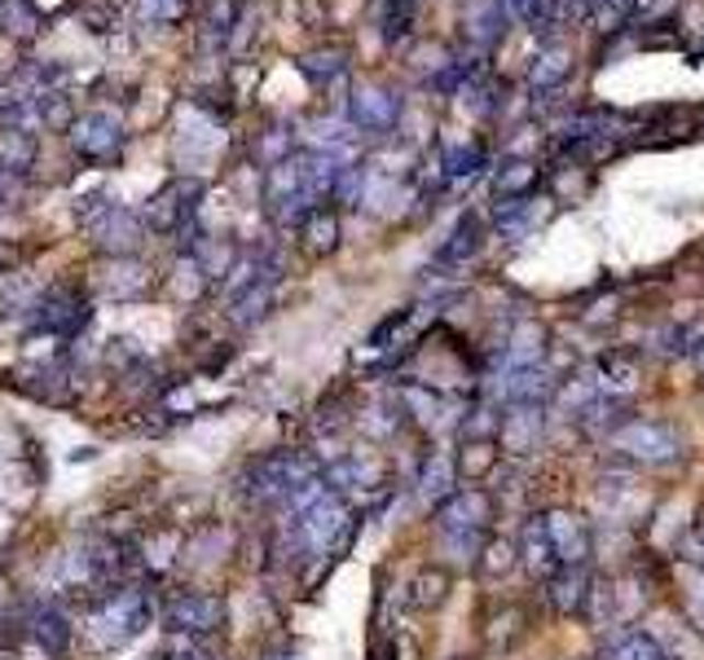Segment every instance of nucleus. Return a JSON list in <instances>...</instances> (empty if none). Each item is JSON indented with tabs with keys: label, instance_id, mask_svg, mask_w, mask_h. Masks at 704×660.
<instances>
[{
	"label": "nucleus",
	"instance_id": "c85d7f7f",
	"mask_svg": "<svg viewBox=\"0 0 704 660\" xmlns=\"http://www.w3.org/2000/svg\"><path fill=\"white\" fill-rule=\"evenodd\" d=\"M463 441H493L498 436V414L493 410H472L463 423H458Z\"/></svg>",
	"mask_w": 704,
	"mask_h": 660
},
{
	"label": "nucleus",
	"instance_id": "72a5a7b5",
	"mask_svg": "<svg viewBox=\"0 0 704 660\" xmlns=\"http://www.w3.org/2000/svg\"><path fill=\"white\" fill-rule=\"evenodd\" d=\"M19 264V251L14 247H0V273H10Z\"/></svg>",
	"mask_w": 704,
	"mask_h": 660
},
{
	"label": "nucleus",
	"instance_id": "9b49d317",
	"mask_svg": "<svg viewBox=\"0 0 704 660\" xmlns=\"http://www.w3.org/2000/svg\"><path fill=\"white\" fill-rule=\"evenodd\" d=\"M36 321L54 335H76V330L89 321V299L76 286H58L45 299H36Z\"/></svg>",
	"mask_w": 704,
	"mask_h": 660
},
{
	"label": "nucleus",
	"instance_id": "9d476101",
	"mask_svg": "<svg viewBox=\"0 0 704 660\" xmlns=\"http://www.w3.org/2000/svg\"><path fill=\"white\" fill-rule=\"evenodd\" d=\"M546 436V414L542 406H507V414H498V450L507 454H533Z\"/></svg>",
	"mask_w": 704,
	"mask_h": 660
},
{
	"label": "nucleus",
	"instance_id": "412c9836",
	"mask_svg": "<svg viewBox=\"0 0 704 660\" xmlns=\"http://www.w3.org/2000/svg\"><path fill=\"white\" fill-rule=\"evenodd\" d=\"M299 229H304V242H308L317 255H326V251H334V242H339V212H334V207H308Z\"/></svg>",
	"mask_w": 704,
	"mask_h": 660
},
{
	"label": "nucleus",
	"instance_id": "bb28decb",
	"mask_svg": "<svg viewBox=\"0 0 704 660\" xmlns=\"http://www.w3.org/2000/svg\"><path fill=\"white\" fill-rule=\"evenodd\" d=\"M36 159V146L23 133H5L0 137V172H23Z\"/></svg>",
	"mask_w": 704,
	"mask_h": 660
},
{
	"label": "nucleus",
	"instance_id": "2f4dec72",
	"mask_svg": "<svg viewBox=\"0 0 704 660\" xmlns=\"http://www.w3.org/2000/svg\"><path fill=\"white\" fill-rule=\"evenodd\" d=\"M686 555H691V564H700V568H704V507H700V515H695V524H691Z\"/></svg>",
	"mask_w": 704,
	"mask_h": 660
},
{
	"label": "nucleus",
	"instance_id": "a878e982",
	"mask_svg": "<svg viewBox=\"0 0 704 660\" xmlns=\"http://www.w3.org/2000/svg\"><path fill=\"white\" fill-rule=\"evenodd\" d=\"M476 247H480V220H476V216H463V220H458V229L450 234V242H445L441 260H445V264H458V260H467Z\"/></svg>",
	"mask_w": 704,
	"mask_h": 660
},
{
	"label": "nucleus",
	"instance_id": "7ed1b4c3",
	"mask_svg": "<svg viewBox=\"0 0 704 660\" xmlns=\"http://www.w3.org/2000/svg\"><path fill=\"white\" fill-rule=\"evenodd\" d=\"M542 524H546V542L555 550V564L559 568H586V559L594 550L590 520L577 515V511H550V515H542Z\"/></svg>",
	"mask_w": 704,
	"mask_h": 660
},
{
	"label": "nucleus",
	"instance_id": "4be33fe9",
	"mask_svg": "<svg viewBox=\"0 0 704 660\" xmlns=\"http://www.w3.org/2000/svg\"><path fill=\"white\" fill-rule=\"evenodd\" d=\"M273 282H277V273H269V277H260L256 286H247L242 295H234V308H229V317H234V326H256L264 312H269V299H273Z\"/></svg>",
	"mask_w": 704,
	"mask_h": 660
},
{
	"label": "nucleus",
	"instance_id": "7c9ffc66",
	"mask_svg": "<svg viewBox=\"0 0 704 660\" xmlns=\"http://www.w3.org/2000/svg\"><path fill=\"white\" fill-rule=\"evenodd\" d=\"M406 321H410V308H401V312H393L388 321H379V326L371 330V344H375V349H384V340H393V335H397V330H401Z\"/></svg>",
	"mask_w": 704,
	"mask_h": 660
},
{
	"label": "nucleus",
	"instance_id": "e433bc0d",
	"mask_svg": "<svg viewBox=\"0 0 704 660\" xmlns=\"http://www.w3.org/2000/svg\"><path fill=\"white\" fill-rule=\"evenodd\" d=\"M269 660H291V656H282V651H273V656H269Z\"/></svg>",
	"mask_w": 704,
	"mask_h": 660
},
{
	"label": "nucleus",
	"instance_id": "b1692460",
	"mask_svg": "<svg viewBox=\"0 0 704 660\" xmlns=\"http://www.w3.org/2000/svg\"><path fill=\"white\" fill-rule=\"evenodd\" d=\"M476 564H480V572H485V577H507V572H515L520 550H515V542H511V537H485V546H480Z\"/></svg>",
	"mask_w": 704,
	"mask_h": 660
},
{
	"label": "nucleus",
	"instance_id": "6e6552de",
	"mask_svg": "<svg viewBox=\"0 0 704 660\" xmlns=\"http://www.w3.org/2000/svg\"><path fill=\"white\" fill-rule=\"evenodd\" d=\"M643 634L651 638V647L665 660H704V629L695 621L682 616H656L643 625Z\"/></svg>",
	"mask_w": 704,
	"mask_h": 660
},
{
	"label": "nucleus",
	"instance_id": "0eeeda50",
	"mask_svg": "<svg viewBox=\"0 0 704 660\" xmlns=\"http://www.w3.org/2000/svg\"><path fill=\"white\" fill-rule=\"evenodd\" d=\"M198 198L203 185L198 181H172L155 203H150V225L168 229V234H190L198 220Z\"/></svg>",
	"mask_w": 704,
	"mask_h": 660
},
{
	"label": "nucleus",
	"instance_id": "f8f14e48",
	"mask_svg": "<svg viewBox=\"0 0 704 660\" xmlns=\"http://www.w3.org/2000/svg\"><path fill=\"white\" fill-rule=\"evenodd\" d=\"M550 392H555V379L542 366H511L498 379V397L507 406H542Z\"/></svg>",
	"mask_w": 704,
	"mask_h": 660
},
{
	"label": "nucleus",
	"instance_id": "423d86ee",
	"mask_svg": "<svg viewBox=\"0 0 704 660\" xmlns=\"http://www.w3.org/2000/svg\"><path fill=\"white\" fill-rule=\"evenodd\" d=\"M343 528H348V507H343L339 493H330V489H326L313 507H304V511L295 515V533L304 537L308 550H330Z\"/></svg>",
	"mask_w": 704,
	"mask_h": 660
},
{
	"label": "nucleus",
	"instance_id": "4468645a",
	"mask_svg": "<svg viewBox=\"0 0 704 660\" xmlns=\"http://www.w3.org/2000/svg\"><path fill=\"white\" fill-rule=\"evenodd\" d=\"M450 590H454V572H450V568L428 564V568H419V572L410 577L406 599H410V607H419V612H436V607H445Z\"/></svg>",
	"mask_w": 704,
	"mask_h": 660
},
{
	"label": "nucleus",
	"instance_id": "20e7f679",
	"mask_svg": "<svg viewBox=\"0 0 704 660\" xmlns=\"http://www.w3.org/2000/svg\"><path fill=\"white\" fill-rule=\"evenodd\" d=\"M163 621L177 634H194V638L198 634H216L225 625V603L216 594H207V590H181V594L168 599Z\"/></svg>",
	"mask_w": 704,
	"mask_h": 660
},
{
	"label": "nucleus",
	"instance_id": "c756f323",
	"mask_svg": "<svg viewBox=\"0 0 704 660\" xmlns=\"http://www.w3.org/2000/svg\"><path fill=\"white\" fill-rule=\"evenodd\" d=\"M529 185H533V168L529 163H511L502 177H498V194L507 198V194H529Z\"/></svg>",
	"mask_w": 704,
	"mask_h": 660
},
{
	"label": "nucleus",
	"instance_id": "2eb2a0df",
	"mask_svg": "<svg viewBox=\"0 0 704 660\" xmlns=\"http://www.w3.org/2000/svg\"><path fill=\"white\" fill-rule=\"evenodd\" d=\"M546 594L555 603V612L564 616H577L586 607V594H590V572L586 568H555L546 577Z\"/></svg>",
	"mask_w": 704,
	"mask_h": 660
},
{
	"label": "nucleus",
	"instance_id": "473e14b6",
	"mask_svg": "<svg viewBox=\"0 0 704 660\" xmlns=\"http://www.w3.org/2000/svg\"><path fill=\"white\" fill-rule=\"evenodd\" d=\"M423 651H419V642L410 638V634H397L393 638V660H419Z\"/></svg>",
	"mask_w": 704,
	"mask_h": 660
},
{
	"label": "nucleus",
	"instance_id": "ddd939ff",
	"mask_svg": "<svg viewBox=\"0 0 704 660\" xmlns=\"http://www.w3.org/2000/svg\"><path fill=\"white\" fill-rule=\"evenodd\" d=\"M515 550H520V564H524L533 577H542V581L559 568V564H555V550H550V542H546V524H542V515H529V520H524Z\"/></svg>",
	"mask_w": 704,
	"mask_h": 660
},
{
	"label": "nucleus",
	"instance_id": "f3484780",
	"mask_svg": "<svg viewBox=\"0 0 704 660\" xmlns=\"http://www.w3.org/2000/svg\"><path fill=\"white\" fill-rule=\"evenodd\" d=\"M326 489L330 493H352V489H375L379 485V467L371 463V458H357V454H348V458H339L326 476Z\"/></svg>",
	"mask_w": 704,
	"mask_h": 660
},
{
	"label": "nucleus",
	"instance_id": "cd10ccee",
	"mask_svg": "<svg viewBox=\"0 0 704 660\" xmlns=\"http://www.w3.org/2000/svg\"><path fill=\"white\" fill-rule=\"evenodd\" d=\"M520 634H524V612H520V607H502V612L489 621V642H493L498 651H507Z\"/></svg>",
	"mask_w": 704,
	"mask_h": 660
},
{
	"label": "nucleus",
	"instance_id": "f257e3e1",
	"mask_svg": "<svg viewBox=\"0 0 704 660\" xmlns=\"http://www.w3.org/2000/svg\"><path fill=\"white\" fill-rule=\"evenodd\" d=\"M150 625V599L146 590L137 585H115V590H102L93 612H89V638L98 647H124L133 642L141 629Z\"/></svg>",
	"mask_w": 704,
	"mask_h": 660
},
{
	"label": "nucleus",
	"instance_id": "393cba45",
	"mask_svg": "<svg viewBox=\"0 0 704 660\" xmlns=\"http://www.w3.org/2000/svg\"><path fill=\"white\" fill-rule=\"evenodd\" d=\"M111 273H115V277H111V282H102V286H106V295H115V299H124V295H133V299H137V295H146V286H150V273H146L141 264H128V255H124V260H115V264H111Z\"/></svg>",
	"mask_w": 704,
	"mask_h": 660
},
{
	"label": "nucleus",
	"instance_id": "a211bd4d",
	"mask_svg": "<svg viewBox=\"0 0 704 660\" xmlns=\"http://www.w3.org/2000/svg\"><path fill=\"white\" fill-rule=\"evenodd\" d=\"M32 638L41 642V651H49V656H67V647H71V621L58 612V607H36L32 612Z\"/></svg>",
	"mask_w": 704,
	"mask_h": 660
},
{
	"label": "nucleus",
	"instance_id": "f03ea898",
	"mask_svg": "<svg viewBox=\"0 0 704 660\" xmlns=\"http://www.w3.org/2000/svg\"><path fill=\"white\" fill-rule=\"evenodd\" d=\"M608 445L634 467H669L682 458V436L665 419H625L608 436Z\"/></svg>",
	"mask_w": 704,
	"mask_h": 660
},
{
	"label": "nucleus",
	"instance_id": "39448f33",
	"mask_svg": "<svg viewBox=\"0 0 704 660\" xmlns=\"http://www.w3.org/2000/svg\"><path fill=\"white\" fill-rule=\"evenodd\" d=\"M493 524V498L485 489H454L436 507V528L441 533H476L485 537Z\"/></svg>",
	"mask_w": 704,
	"mask_h": 660
},
{
	"label": "nucleus",
	"instance_id": "6ab92c4d",
	"mask_svg": "<svg viewBox=\"0 0 704 660\" xmlns=\"http://www.w3.org/2000/svg\"><path fill=\"white\" fill-rule=\"evenodd\" d=\"M454 480H458V471H454V458H445V454H432V458L423 463V471H419V498L441 507V502L454 493Z\"/></svg>",
	"mask_w": 704,
	"mask_h": 660
},
{
	"label": "nucleus",
	"instance_id": "1a4fd4ad",
	"mask_svg": "<svg viewBox=\"0 0 704 660\" xmlns=\"http://www.w3.org/2000/svg\"><path fill=\"white\" fill-rule=\"evenodd\" d=\"M89 234H93V242H98L102 251L128 255V251L137 247V238H141V225H137V216H133L128 207H115V203L98 198L93 220H89Z\"/></svg>",
	"mask_w": 704,
	"mask_h": 660
},
{
	"label": "nucleus",
	"instance_id": "dca6fc26",
	"mask_svg": "<svg viewBox=\"0 0 704 660\" xmlns=\"http://www.w3.org/2000/svg\"><path fill=\"white\" fill-rule=\"evenodd\" d=\"M76 146H80V155H84V159H115V155H120V146H124V133H120V124H115V120L93 115V120H84V124H80Z\"/></svg>",
	"mask_w": 704,
	"mask_h": 660
},
{
	"label": "nucleus",
	"instance_id": "aec40b11",
	"mask_svg": "<svg viewBox=\"0 0 704 660\" xmlns=\"http://www.w3.org/2000/svg\"><path fill=\"white\" fill-rule=\"evenodd\" d=\"M498 454H502V450H498L493 441H463V450H458V458H454L458 480H485V476H493Z\"/></svg>",
	"mask_w": 704,
	"mask_h": 660
},
{
	"label": "nucleus",
	"instance_id": "5701e85b",
	"mask_svg": "<svg viewBox=\"0 0 704 660\" xmlns=\"http://www.w3.org/2000/svg\"><path fill=\"white\" fill-rule=\"evenodd\" d=\"M599 660H665V656L651 647V638L643 629H621V634H612L603 642Z\"/></svg>",
	"mask_w": 704,
	"mask_h": 660
},
{
	"label": "nucleus",
	"instance_id": "f704fd0d",
	"mask_svg": "<svg viewBox=\"0 0 704 660\" xmlns=\"http://www.w3.org/2000/svg\"><path fill=\"white\" fill-rule=\"evenodd\" d=\"M168 660H198V651H172Z\"/></svg>",
	"mask_w": 704,
	"mask_h": 660
},
{
	"label": "nucleus",
	"instance_id": "c9c22d12",
	"mask_svg": "<svg viewBox=\"0 0 704 660\" xmlns=\"http://www.w3.org/2000/svg\"><path fill=\"white\" fill-rule=\"evenodd\" d=\"M695 366H700V375H704V344L695 349Z\"/></svg>",
	"mask_w": 704,
	"mask_h": 660
}]
</instances>
